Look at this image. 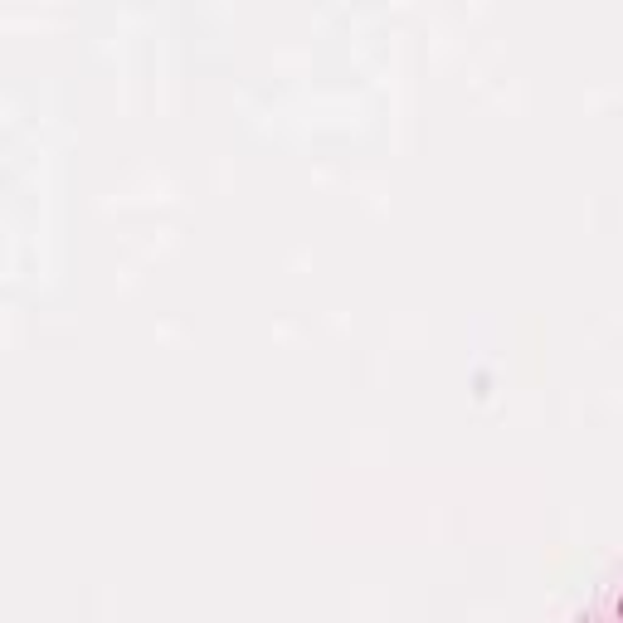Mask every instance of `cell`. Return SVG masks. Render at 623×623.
Segmentation results:
<instances>
[{"mask_svg":"<svg viewBox=\"0 0 623 623\" xmlns=\"http://www.w3.org/2000/svg\"><path fill=\"white\" fill-rule=\"evenodd\" d=\"M619 619H623V599H619Z\"/></svg>","mask_w":623,"mask_h":623,"instance_id":"obj_1","label":"cell"}]
</instances>
